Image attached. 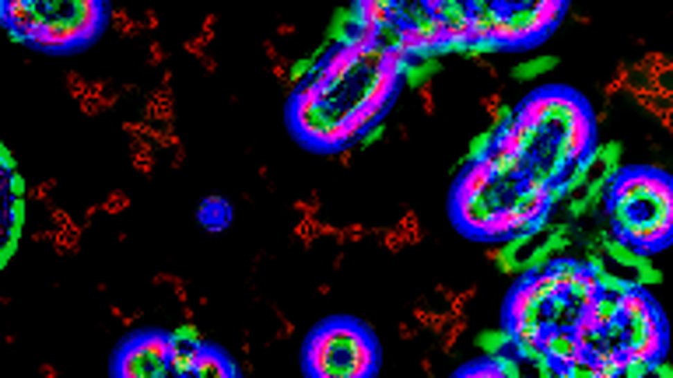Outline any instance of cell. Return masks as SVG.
<instances>
[{"label":"cell","mask_w":673,"mask_h":378,"mask_svg":"<svg viewBox=\"0 0 673 378\" xmlns=\"http://www.w3.org/2000/svg\"><path fill=\"white\" fill-rule=\"evenodd\" d=\"M183 53H186V57H197V60H204V57H207V39H204V35H193V39H186V42H183Z\"/></svg>","instance_id":"obj_37"},{"label":"cell","mask_w":673,"mask_h":378,"mask_svg":"<svg viewBox=\"0 0 673 378\" xmlns=\"http://www.w3.org/2000/svg\"><path fill=\"white\" fill-rule=\"evenodd\" d=\"M78 221L71 218L67 210H60L56 203H49V228H56V231H67V228H74Z\"/></svg>","instance_id":"obj_34"},{"label":"cell","mask_w":673,"mask_h":378,"mask_svg":"<svg viewBox=\"0 0 673 378\" xmlns=\"http://www.w3.org/2000/svg\"><path fill=\"white\" fill-rule=\"evenodd\" d=\"M418 95H421V113L424 116H435V91H431V84H421Z\"/></svg>","instance_id":"obj_40"},{"label":"cell","mask_w":673,"mask_h":378,"mask_svg":"<svg viewBox=\"0 0 673 378\" xmlns=\"http://www.w3.org/2000/svg\"><path fill=\"white\" fill-rule=\"evenodd\" d=\"M397 337H400V340H414V337H418V326H414V322H400V326H397Z\"/></svg>","instance_id":"obj_50"},{"label":"cell","mask_w":673,"mask_h":378,"mask_svg":"<svg viewBox=\"0 0 673 378\" xmlns=\"http://www.w3.org/2000/svg\"><path fill=\"white\" fill-rule=\"evenodd\" d=\"M273 312H277V322H280V337H295V322L280 312V308H273Z\"/></svg>","instance_id":"obj_45"},{"label":"cell","mask_w":673,"mask_h":378,"mask_svg":"<svg viewBox=\"0 0 673 378\" xmlns=\"http://www.w3.org/2000/svg\"><path fill=\"white\" fill-rule=\"evenodd\" d=\"M635 274H638V287H645V284H649V287H656V284L663 281V274H659V270H656L649 259H645V263L635 270Z\"/></svg>","instance_id":"obj_35"},{"label":"cell","mask_w":673,"mask_h":378,"mask_svg":"<svg viewBox=\"0 0 673 378\" xmlns=\"http://www.w3.org/2000/svg\"><path fill=\"white\" fill-rule=\"evenodd\" d=\"M214 28H217V15H207V18H204V28H200V35L210 42V39H214Z\"/></svg>","instance_id":"obj_48"},{"label":"cell","mask_w":673,"mask_h":378,"mask_svg":"<svg viewBox=\"0 0 673 378\" xmlns=\"http://www.w3.org/2000/svg\"><path fill=\"white\" fill-rule=\"evenodd\" d=\"M449 210H453V221H456V228L463 235L481 238V231L487 228V221L494 218L498 210H505V207L491 193L487 196H463V193L453 189V203H449Z\"/></svg>","instance_id":"obj_4"},{"label":"cell","mask_w":673,"mask_h":378,"mask_svg":"<svg viewBox=\"0 0 673 378\" xmlns=\"http://www.w3.org/2000/svg\"><path fill=\"white\" fill-rule=\"evenodd\" d=\"M319 238H336V242H341V228H336V225H326V221H319Z\"/></svg>","instance_id":"obj_49"},{"label":"cell","mask_w":673,"mask_h":378,"mask_svg":"<svg viewBox=\"0 0 673 378\" xmlns=\"http://www.w3.org/2000/svg\"><path fill=\"white\" fill-rule=\"evenodd\" d=\"M607 210L617 238L649 256L673 245V176L625 169L607 186Z\"/></svg>","instance_id":"obj_1"},{"label":"cell","mask_w":673,"mask_h":378,"mask_svg":"<svg viewBox=\"0 0 673 378\" xmlns=\"http://www.w3.org/2000/svg\"><path fill=\"white\" fill-rule=\"evenodd\" d=\"M263 53H267V60L273 64V60H280V53H277V42H263Z\"/></svg>","instance_id":"obj_52"},{"label":"cell","mask_w":673,"mask_h":378,"mask_svg":"<svg viewBox=\"0 0 673 378\" xmlns=\"http://www.w3.org/2000/svg\"><path fill=\"white\" fill-rule=\"evenodd\" d=\"M277 35H285V39H288V35H295V25H291V21H285V25H277Z\"/></svg>","instance_id":"obj_56"},{"label":"cell","mask_w":673,"mask_h":378,"mask_svg":"<svg viewBox=\"0 0 673 378\" xmlns=\"http://www.w3.org/2000/svg\"><path fill=\"white\" fill-rule=\"evenodd\" d=\"M467 326H470V319H453V322H449V330L438 337V347H442V354H453V350H456V343L463 340Z\"/></svg>","instance_id":"obj_21"},{"label":"cell","mask_w":673,"mask_h":378,"mask_svg":"<svg viewBox=\"0 0 673 378\" xmlns=\"http://www.w3.org/2000/svg\"><path fill=\"white\" fill-rule=\"evenodd\" d=\"M147 64H151V67H165V64H168V53H165L161 42H151V46H147Z\"/></svg>","instance_id":"obj_39"},{"label":"cell","mask_w":673,"mask_h":378,"mask_svg":"<svg viewBox=\"0 0 673 378\" xmlns=\"http://www.w3.org/2000/svg\"><path fill=\"white\" fill-rule=\"evenodd\" d=\"M481 109H484V116L491 120L498 109H505V95H501V91H491V95H484V98H481Z\"/></svg>","instance_id":"obj_36"},{"label":"cell","mask_w":673,"mask_h":378,"mask_svg":"<svg viewBox=\"0 0 673 378\" xmlns=\"http://www.w3.org/2000/svg\"><path fill=\"white\" fill-rule=\"evenodd\" d=\"M379 235H382V249H386V252H404V249H407V238L400 235L397 225H393V228H382Z\"/></svg>","instance_id":"obj_28"},{"label":"cell","mask_w":673,"mask_h":378,"mask_svg":"<svg viewBox=\"0 0 673 378\" xmlns=\"http://www.w3.org/2000/svg\"><path fill=\"white\" fill-rule=\"evenodd\" d=\"M491 147H494V130H487V133L474 137V140H470V147H467V165H474V161H481V158H484Z\"/></svg>","instance_id":"obj_23"},{"label":"cell","mask_w":673,"mask_h":378,"mask_svg":"<svg viewBox=\"0 0 673 378\" xmlns=\"http://www.w3.org/2000/svg\"><path fill=\"white\" fill-rule=\"evenodd\" d=\"M200 378H239V371H235V364H232V357L224 354V350H217V347H200V357H197V368H193Z\"/></svg>","instance_id":"obj_9"},{"label":"cell","mask_w":673,"mask_h":378,"mask_svg":"<svg viewBox=\"0 0 673 378\" xmlns=\"http://www.w3.org/2000/svg\"><path fill=\"white\" fill-rule=\"evenodd\" d=\"M540 350H544V357L554 368H572V364H579L586 357V350L579 347L572 330H547L544 340H540Z\"/></svg>","instance_id":"obj_5"},{"label":"cell","mask_w":673,"mask_h":378,"mask_svg":"<svg viewBox=\"0 0 673 378\" xmlns=\"http://www.w3.org/2000/svg\"><path fill=\"white\" fill-rule=\"evenodd\" d=\"M8 182H4V189H8V200H28V182L18 176V172H11V176H4Z\"/></svg>","instance_id":"obj_32"},{"label":"cell","mask_w":673,"mask_h":378,"mask_svg":"<svg viewBox=\"0 0 673 378\" xmlns=\"http://www.w3.org/2000/svg\"><path fill=\"white\" fill-rule=\"evenodd\" d=\"M200 347H204V343H176L172 357H168V368H172L176 375H190V371L197 368Z\"/></svg>","instance_id":"obj_16"},{"label":"cell","mask_w":673,"mask_h":378,"mask_svg":"<svg viewBox=\"0 0 673 378\" xmlns=\"http://www.w3.org/2000/svg\"><path fill=\"white\" fill-rule=\"evenodd\" d=\"M382 133H386V123H375L372 130H365V137H361L358 144H361V147H372V144H379V140H382Z\"/></svg>","instance_id":"obj_42"},{"label":"cell","mask_w":673,"mask_h":378,"mask_svg":"<svg viewBox=\"0 0 673 378\" xmlns=\"http://www.w3.org/2000/svg\"><path fill=\"white\" fill-rule=\"evenodd\" d=\"M53 189H56V179H46V182H39V186L28 193V200H32V203H49Z\"/></svg>","instance_id":"obj_38"},{"label":"cell","mask_w":673,"mask_h":378,"mask_svg":"<svg viewBox=\"0 0 673 378\" xmlns=\"http://www.w3.org/2000/svg\"><path fill=\"white\" fill-rule=\"evenodd\" d=\"M494 179H498L494 169L481 158V161H474V165H467V172L456 182V193H463V196H487L491 186H494Z\"/></svg>","instance_id":"obj_8"},{"label":"cell","mask_w":673,"mask_h":378,"mask_svg":"<svg viewBox=\"0 0 673 378\" xmlns=\"http://www.w3.org/2000/svg\"><path fill=\"white\" fill-rule=\"evenodd\" d=\"M81 235H84V228H81V225H74V228H67V231H56L53 249H56V252H64V256H74V252L81 249Z\"/></svg>","instance_id":"obj_20"},{"label":"cell","mask_w":673,"mask_h":378,"mask_svg":"<svg viewBox=\"0 0 673 378\" xmlns=\"http://www.w3.org/2000/svg\"><path fill=\"white\" fill-rule=\"evenodd\" d=\"M670 137H673V130H670Z\"/></svg>","instance_id":"obj_57"},{"label":"cell","mask_w":673,"mask_h":378,"mask_svg":"<svg viewBox=\"0 0 673 378\" xmlns=\"http://www.w3.org/2000/svg\"><path fill=\"white\" fill-rule=\"evenodd\" d=\"M501 319H505V326H519V322H544V308L533 305V298L526 294L523 281L516 284V291L509 294V301H505Z\"/></svg>","instance_id":"obj_6"},{"label":"cell","mask_w":673,"mask_h":378,"mask_svg":"<svg viewBox=\"0 0 673 378\" xmlns=\"http://www.w3.org/2000/svg\"><path fill=\"white\" fill-rule=\"evenodd\" d=\"M365 235H375V228H368V225H348V228H341V242L336 245H355V242H361Z\"/></svg>","instance_id":"obj_29"},{"label":"cell","mask_w":673,"mask_h":378,"mask_svg":"<svg viewBox=\"0 0 673 378\" xmlns=\"http://www.w3.org/2000/svg\"><path fill=\"white\" fill-rule=\"evenodd\" d=\"M200 64H204V74H217V60L214 57H204Z\"/></svg>","instance_id":"obj_55"},{"label":"cell","mask_w":673,"mask_h":378,"mask_svg":"<svg viewBox=\"0 0 673 378\" xmlns=\"http://www.w3.org/2000/svg\"><path fill=\"white\" fill-rule=\"evenodd\" d=\"M652 308H656L652 294H649L645 287H638V284H631V287L621 294V319H625V322H631V319H642V315H649Z\"/></svg>","instance_id":"obj_12"},{"label":"cell","mask_w":673,"mask_h":378,"mask_svg":"<svg viewBox=\"0 0 673 378\" xmlns=\"http://www.w3.org/2000/svg\"><path fill=\"white\" fill-rule=\"evenodd\" d=\"M172 81H176L172 67H165V70H161V88H172Z\"/></svg>","instance_id":"obj_54"},{"label":"cell","mask_w":673,"mask_h":378,"mask_svg":"<svg viewBox=\"0 0 673 378\" xmlns=\"http://www.w3.org/2000/svg\"><path fill=\"white\" fill-rule=\"evenodd\" d=\"M102 210H105V214H112V218H116V214H123V210H130V193L112 189V193L102 200Z\"/></svg>","instance_id":"obj_26"},{"label":"cell","mask_w":673,"mask_h":378,"mask_svg":"<svg viewBox=\"0 0 673 378\" xmlns=\"http://www.w3.org/2000/svg\"><path fill=\"white\" fill-rule=\"evenodd\" d=\"M438 70H442V57H418V60H411L404 81H407L411 88H421V84H431V77H435Z\"/></svg>","instance_id":"obj_13"},{"label":"cell","mask_w":673,"mask_h":378,"mask_svg":"<svg viewBox=\"0 0 673 378\" xmlns=\"http://www.w3.org/2000/svg\"><path fill=\"white\" fill-rule=\"evenodd\" d=\"M397 15H400V4H393V0H358L355 4V18L361 25H375V28L393 25Z\"/></svg>","instance_id":"obj_10"},{"label":"cell","mask_w":673,"mask_h":378,"mask_svg":"<svg viewBox=\"0 0 673 378\" xmlns=\"http://www.w3.org/2000/svg\"><path fill=\"white\" fill-rule=\"evenodd\" d=\"M550 67H557V57L544 53V57H533V60L519 64V67L512 70V81H530V77H540V74H547Z\"/></svg>","instance_id":"obj_18"},{"label":"cell","mask_w":673,"mask_h":378,"mask_svg":"<svg viewBox=\"0 0 673 378\" xmlns=\"http://www.w3.org/2000/svg\"><path fill=\"white\" fill-rule=\"evenodd\" d=\"M474 347L484 354V357H498L505 347H512V337H509V330H481L477 337H474Z\"/></svg>","instance_id":"obj_15"},{"label":"cell","mask_w":673,"mask_h":378,"mask_svg":"<svg viewBox=\"0 0 673 378\" xmlns=\"http://www.w3.org/2000/svg\"><path fill=\"white\" fill-rule=\"evenodd\" d=\"M197 221H200L204 228H210V231H221L224 225L232 221V207H228V200L207 196V200L200 203V210H197Z\"/></svg>","instance_id":"obj_11"},{"label":"cell","mask_w":673,"mask_h":378,"mask_svg":"<svg viewBox=\"0 0 673 378\" xmlns=\"http://www.w3.org/2000/svg\"><path fill=\"white\" fill-rule=\"evenodd\" d=\"M547 113H550V91L544 88V91L526 95V98L516 105V123H523L530 133L540 137V130H544V123H547Z\"/></svg>","instance_id":"obj_7"},{"label":"cell","mask_w":673,"mask_h":378,"mask_svg":"<svg viewBox=\"0 0 673 378\" xmlns=\"http://www.w3.org/2000/svg\"><path fill=\"white\" fill-rule=\"evenodd\" d=\"M64 84H67V91H71V98H78V102H81V98H84L88 91H91V81H88V77H81L78 70H71V74L64 77Z\"/></svg>","instance_id":"obj_31"},{"label":"cell","mask_w":673,"mask_h":378,"mask_svg":"<svg viewBox=\"0 0 673 378\" xmlns=\"http://www.w3.org/2000/svg\"><path fill=\"white\" fill-rule=\"evenodd\" d=\"M333 161H336V165H341V169H351V165H355V151H351V147L333 151Z\"/></svg>","instance_id":"obj_44"},{"label":"cell","mask_w":673,"mask_h":378,"mask_svg":"<svg viewBox=\"0 0 673 378\" xmlns=\"http://www.w3.org/2000/svg\"><path fill=\"white\" fill-rule=\"evenodd\" d=\"M477 298V287H467V291H460L453 301L445 305V312H449V319H467V305Z\"/></svg>","instance_id":"obj_25"},{"label":"cell","mask_w":673,"mask_h":378,"mask_svg":"<svg viewBox=\"0 0 673 378\" xmlns=\"http://www.w3.org/2000/svg\"><path fill=\"white\" fill-rule=\"evenodd\" d=\"M39 371H42V378H60V371H56L49 361H46V364H39Z\"/></svg>","instance_id":"obj_53"},{"label":"cell","mask_w":673,"mask_h":378,"mask_svg":"<svg viewBox=\"0 0 673 378\" xmlns=\"http://www.w3.org/2000/svg\"><path fill=\"white\" fill-rule=\"evenodd\" d=\"M130 165H134V172H141V176H151L154 172V144L151 140H130Z\"/></svg>","instance_id":"obj_17"},{"label":"cell","mask_w":673,"mask_h":378,"mask_svg":"<svg viewBox=\"0 0 673 378\" xmlns=\"http://www.w3.org/2000/svg\"><path fill=\"white\" fill-rule=\"evenodd\" d=\"M628 81H631V67H628V64H617L613 77H610V81L603 84V98H613V95L628 91Z\"/></svg>","instance_id":"obj_22"},{"label":"cell","mask_w":673,"mask_h":378,"mask_svg":"<svg viewBox=\"0 0 673 378\" xmlns=\"http://www.w3.org/2000/svg\"><path fill=\"white\" fill-rule=\"evenodd\" d=\"M295 238H298V245H312L316 238H319V218H298V225H295Z\"/></svg>","instance_id":"obj_24"},{"label":"cell","mask_w":673,"mask_h":378,"mask_svg":"<svg viewBox=\"0 0 673 378\" xmlns=\"http://www.w3.org/2000/svg\"><path fill=\"white\" fill-rule=\"evenodd\" d=\"M291 64H295V60H285V57H280V60H273V64H270V74H273V81H288V74H291Z\"/></svg>","instance_id":"obj_41"},{"label":"cell","mask_w":673,"mask_h":378,"mask_svg":"<svg viewBox=\"0 0 673 378\" xmlns=\"http://www.w3.org/2000/svg\"><path fill=\"white\" fill-rule=\"evenodd\" d=\"M154 284H168V287H172L176 291V298L186 305L190 301V291H186V284H183V277H176V274H165V270H161V274H154Z\"/></svg>","instance_id":"obj_30"},{"label":"cell","mask_w":673,"mask_h":378,"mask_svg":"<svg viewBox=\"0 0 673 378\" xmlns=\"http://www.w3.org/2000/svg\"><path fill=\"white\" fill-rule=\"evenodd\" d=\"M302 368L305 378H375L379 343L358 319H326L305 337Z\"/></svg>","instance_id":"obj_2"},{"label":"cell","mask_w":673,"mask_h":378,"mask_svg":"<svg viewBox=\"0 0 673 378\" xmlns=\"http://www.w3.org/2000/svg\"><path fill=\"white\" fill-rule=\"evenodd\" d=\"M652 84H656V95H666V98H673V60L652 77Z\"/></svg>","instance_id":"obj_33"},{"label":"cell","mask_w":673,"mask_h":378,"mask_svg":"<svg viewBox=\"0 0 673 378\" xmlns=\"http://www.w3.org/2000/svg\"><path fill=\"white\" fill-rule=\"evenodd\" d=\"M397 228H400V235L407 238V245H421V238H424V228H421V218H418V210L404 207V214L397 218Z\"/></svg>","instance_id":"obj_19"},{"label":"cell","mask_w":673,"mask_h":378,"mask_svg":"<svg viewBox=\"0 0 673 378\" xmlns=\"http://www.w3.org/2000/svg\"><path fill=\"white\" fill-rule=\"evenodd\" d=\"M603 252L613 259V263H621V266H631V270H638L649 256H642V252H635L628 242H621V238H610V235H603Z\"/></svg>","instance_id":"obj_14"},{"label":"cell","mask_w":673,"mask_h":378,"mask_svg":"<svg viewBox=\"0 0 673 378\" xmlns=\"http://www.w3.org/2000/svg\"><path fill=\"white\" fill-rule=\"evenodd\" d=\"M0 165H4V176L18 172V169H15V154H11V147H0Z\"/></svg>","instance_id":"obj_46"},{"label":"cell","mask_w":673,"mask_h":378,"mask_svg":"<svg viewBox=\"0 0 673 378\" xmlns=\"http://www.w3.org/2000/svg\"><path fill=\"white\" fill-rule=\"evenodd\" d=\"M168 333H172V340H176V343H204L197 322H179V326H176V330H168Z\"/></svg>","instance_id":"obj_27"},{"label":"cell","mask_w":673,"mask_h":378,"mask_svg":"<svg viewBox=\"0 0 673 378\" xmlns=\"http://www.w3.org/2000/svg\"><path fill=\"white\" fill-rule=\"evenodd\" d=\"M158 25H161V18H158V11H144V28H147V32H154Z\"/></svg>","instance_id":"obj_51"},{"label":"cell","mask_w":673,"mask_h":378,"mask_svg":"<svg viewBox=\"0 0 673 378\" xmlns=\"http://www.w3.org/2000/svg\"><path fill=\"white\" fill-rule=\"evenodd\" d=\"M112 319H120L123 326H137V315H130V312H123L120 305H112Z\"/></svg>","instance_id":"obj_47"},{"label":"cell","mask_w":673,"mask_h":378,"mask_svg":"<svg viewBox=\"0 0 673 378\" xmlns=\"http://www.w3.org/2000/svg\"><path fill=\"white\" fill-rule=\"evenodd\" d=\"M49 25L42 28V35L32 42L42 53H78L88 49L105 21H109V8L98 0H74V4H46Z\"/></svg>","instance_id":"obj_3"},{"label":"cell","mask_w":673,"mask_h":378,"mask_svg":"<svg viewBox=\"0 0 673 378\" xmlns=\"http://www.w3.org/2000/svg\"><path fill=\"white\" fill-rule=\"evenodd\" d=\"M15 252H18V238H4V249H0V270L15 259Z\"/></svg>","instance_id":"obj_43"}]
</instances>
